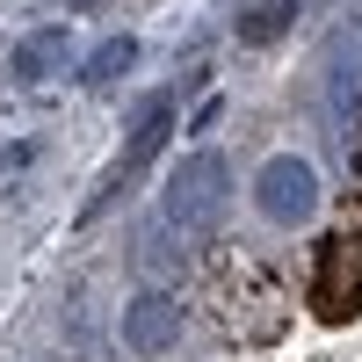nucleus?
<instances>
[{
  "instance_id": "nucleus-8",
  "label": "nucleus",
  "mask_w": 362,
  "mask_h": 362,
  "mask_svg": "<svg viewBox=\"0 0 362 362\" xmlns=\"http://www.w3.org/2000/svg\"><path fill=\"white\" fill-rule=\"evenodd\" d=\"M131 66H138V44H131V37H109V44L80 66V80H87V87H109V80H124Z\"/></svg>"
},
{
  "instance_id": "nucleus-9",
  "label": "nucleus",
  "mask_w": 362,
  "mask_h": 362,
  "mask_svg": "<svg viewBox=\"0 0 362 362\" xmlns=\"http://www.w3.org/2000/svg\"><path fill=\"white\" fill-rule=\"evenodd\" d=\"M290 22V0H276V8H254L247 15V37H268V29H283Z\"/></svg>"
},
{
  "instance_id": "nucleus-7",
  "label": "nucleus",
  "mask_w": 362,
  "mask_h": 362,
  "mask_svg": "<svg viewBox=\"0 0 362 362\" xmlns=\"http://www.w3.org/2000/svg\"><path fill=\"white\" fill-rule=\"evenodd\" d=\"M58 66H66V29H37V37L15 51V73L22 80H51Z\"/></svg>"
},
{
  "instance_id": "nucleus-3",
  "label": "nucleus",
  "mask_w": 362,
  "mask_h": 362,
  "mask_svg": "<svg viewBox=\"0 0 362 362\" xmlns=\"http://www.w3.org/2000/svg\"><path fill=\"white\" fill-rule=\"evenodd\" d=\"M312 305H319V319H355V312H362V218L341 225V232L319 247Z\"/></svg>"
},
{
  "instance_id": "nucleus-5",
  "label": "nucleus",
  "mask_w": 362,
  "mask_h": 362,
  "mask_svg": "<svg viewBox=\"0 0 362 362\" xmlns=\"http://www.w3.org/2000/svg\"><path fill=\"white\" fill-rule=\"evenodd\" d=\"M167 131H174V102H167V95H153V102L138 109L131 145H124V160H116V174L102 181V196H116V189H124V181H131V174H138V167H145V160H153L160 145H167ZM102 196H95V203H102Z\"/></svg>"
},
{
  "instance_id": "nucleus-4",
  "label": "nucleus",
  "mask_w": 362,
  "mask_h": 362,
  "mask_svg": "<svg viewBox=\"0 0 362 362\" xmlns=\"http://www.w3.org/2000/svg\"><path fill=\"white\" fill-rule=\"evenodd\" d=\"M254 203H261V218H276V225H305L312 210H319V174H312V160L276 153V160L254 174Z\"/></svg>"
},
{
  "instance_id": "nucleus-6",
  "label": "nucleus",
  "mask_w": 362,
  "mask_h": 362,
  "mask_svg": "<svg viewBox=\"0 0 362 362\" xmlns=\"http://www.w3.org/2000/svg\"><path fill=\"white\" fill-rule=\"evenodd\" d=\"M174 334H181L174 297H160V290H138L131 305H124V341H131L138 355H167V348H174Z\"/></svg>"
},
{
  "instance_id": "nucleus-1",
  "label": "nucleus",
  "mask_w": 362,
  "mask_h": 362,
  "mask_svg": "<svg viewBox=\"0 0 362 362\" xmlns=\"http://www.w3.org/2000/svg\"><path fill=\"white\" fill-rule=\"evenodd\" d=\"M203 312H210V326H225L232 341H276L290 305H283V283L268 276L254 254H210Z\"/></svg>"
},
{
  "instance_id": "nucleus-2",
  "label": "nucleus",
  "mask_w": 362,
  "mask_h": 362,
  "mask_svg": "<svg viewBox=\"0 0 362 362\" xmlns=\"http://www.w3.org/2000/svg\"><path fill=\"white\" fill-rule=\"evenodd\" d=\"M225 196H232L225 160H218V153H189V160L167 174V189H160V218H167L174 232H210V225H218V210H225Z\"/></svg>"
},
{
  "instance_id": "nucleus-10",
  "label": "nucleus",
  "mask_w": 362,
  "mask_h": 362,
  "mask_svg": "<svg viewBox=\"0 0 362 362\" xmlns=\"http://www.w3.org/2000/svg\"><path fill=\"white\" fill-rule=\"evenodd\" d=\"M73 8H95V0H73Z\"/></svg>"
}]
</instances>
